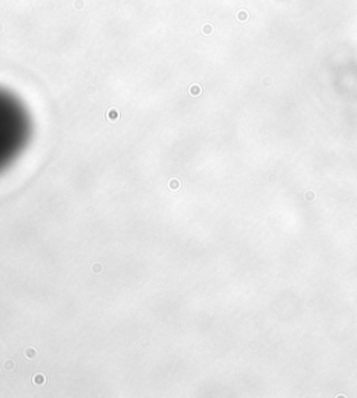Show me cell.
<instances>
[{
  "label": "cell",
  "instance_id": "cell-1",
  "mask_svg": "<svg viewBox=\"0 0 357 398\" xmlns=\"http://www.w3.org/2000/svg\"><path fill=\"white\" fill-rule=\"evenodd\" d=\"M31 118L23 102L0 88V173L28 145Z\"/></svg>",
  "mask_w": 357,
  "mask_h": 398
}]
</instances>
